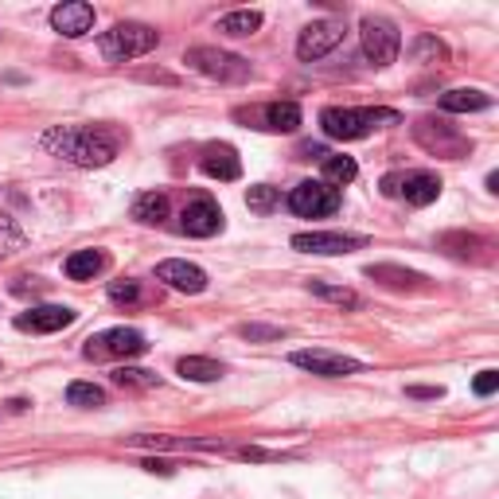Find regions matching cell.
Instances as JSON below:
<instances>
[{
  "instance_id": "33",
  "label": "cell",
  "mask_w": 499,
  "mask_h": 499,
  "mask_svg": "<svg viewBox=\"0 0 499 499\" xmlns=\"http://www.w3.org/2000/svg\"><path fill=\"white\" fill-rule=\"evenodd\" d=\"M141 281H110V301L113 304H141Z\"/></svg>"
},
{
  "instance_id": "26",
  "label": "cell",
  "mask_w": 499,
  "mask_h": 499,
  "mask_svg": "<svg viewBox=\"0 0 499 499\" xmlns=\"http://www.w3.org/2000/svg\"><path fill=\"white\" fill-rule=\"evenodd\" d=\"M356 175H359V165L351 156H332V153L324 156V184L335 187V192H340L344 184L356 180Z\"/></svg>"
},
{
  "instance_id": "23",
  "label": "cell",
  "mask_w": 499,
  "mask_h": 499,
  "mask_svg": "<svg viewBox=\"0 0 499 499\" xmlns=\"http://www.w3.org/2000/svg\"><path fill=\"white\" fill-rule=\"evenodd\" d=\"M133 218L144 227H160L168 218V196L165 192H144L133 199Z\"/></svg>"
},
{
  "instance_id": "11",
  "label": "cell",
  "mask_w": 499,
  "mask_h": 499,
  "mask_svg": "<svg viewBox=\"0 0 499 499\" xmlns=\"http://www.w3.org/2000/svg\"><path fill=\"white\" fill-rule=\"evenodd\" d=\"M363 246H366L363 234H340V230L292 234V250H301V254H351V250H363Z\"/></svg>"
},
{
  "instance_id": "17",
  "label": "cell",
  "mask_w": 499,
  "mask_h": 499,
  "mask_svg": "<svg viewBox=\"0 0 499 499\" xmlns=\"http://www.w3.org/2000/svg\"><path fill=\"white\" fill-rule=\"evenodd\" d=\"M398 196L409 203V207H430V203L441 196V180L433 172H402Z\"/></svg>"
},
{
  "instance_id": "29",
  "label": "cell",
  "mask_w": 499,
  "mask_h": 499,
  "mask_svg": "<svg viewBox=\"0 0 499 499\" xmlns=\"http://www.w3.org/2000/svg\"><path fill=\"white\" fill-rule=\"evenodd\" d=\"M113 383L117 387H133V390H153V387H160V375L141 371V366H117Z\"/></svg>"
},
{
  "instance_id": "27",
  "label": "cell",
  "mask_w": 499,
  "mask_h": 499,
  "mask_svg": "<svg viewBox=\"0 0 499 499\" xmlns=\"http://www.w3.org/2000/svg\"><path fill=\"white\" fill-rule=\"evenodd\" d=\"M308 292L320 301H332V304H340V308H359L363 297L356 289H344V285H328V281H308Z\"/></svg>"
},
{
  "instance_id": "28",
  "label": "cell",
  "mask_w": 499,
  "mask_h": 499,
  "mask_svg": "<svg viewBox=\"0 0 499 499\" xmlns=\"http://www.w3.org/2000/svg\"><path fill=\"white\" fill-rule=\"evenodd\" d=\"M67 402L82 406V409H98V406H106V390L94 387V383H70L67 387Z\"/></svg>"
},
{
  "instance_id": "18",
  "label": "cell",
  "mask_w": 499,
  "mask_h": 499,
  "mask_svg": "<svg viewBox=\"0 0 499 499\" xmlns=\"http://www.w3.org/2000/svg\"><path fill=\"white\" fill-rule=\"evenodd\" d=\"M258 117H261V129H273V133H297L304 122L297 101H270V106L258 110Z\"/></svg>"
},
{
  "instance_id": "12",
  "label": "cell",
  "mask_w": 499,
  "mask_h": 499,
  "mask_svg": "<svg viewBox=\"0 0 499 499\" xmlns=\"http://www.w3.org/2000/svg\"><path fill=\"white\" fill-rule=\"evenodd\" d=\"M75 324V308L67 304H36L27 313L16 316V328L20 332H36V335H48V332H63Z\"/></svg>"
},
{
  "instance_id": "4",
  "label": "cell",
  "mask_w": 499,
  "mask_h": 499,
  "mask_svg": "<svg viewBox=\"0 0 499 499\" xmlns=\"http://www.w3.org/2000/svg\"><path fill=\"white\" fill-rule=\"evenodd\" d=\"M414 141L430 156H441V160H461V156L472 153V141H468L457 125H449L445 117H418V122H414Z\"/></svg>"
},
{
  "instance_id": "15",
  "label": "cell",
  "mask_w": 499,
  "mask_h": 499,
  "mask_svg": "<svg viewBox=\"0 0 499 499\" xmlns=\"http://www.w3.org/2000/svg\"><path fill=\"white\" fill-rule=\"evenodd\" d=\"M156 281H165L175 292H203L207 289V273H203L196 261H180V258H168L156 266Z\"/></svg>"
},
{
  "instance_id": "10",
  "label": "cell",
  "mask_w": 499,
  "mask_h": 499,
  "mask_svg": "<svg viewBox=\"0 0 499 499\" xmlns=\"http://www.w3.org/2000/svg\"><path fill=\"white\" fill-rule=\"evenodd\" d=\"M340 43H344V20H313L297 36V58L301 63H316V58H324Z\"/></svg>"
},
{
  "instance_id": "39",
  "label": "cell",
  "mask_w": 499,
  "mask_h": 499,
  "mask_svg": "<svg viewBox=\"0 0 499 499\" xmlns=\"http://www.w3.org/2000/svg\"><path fill=\"white\" fill-rule=\"evenodd\" d=\"M144 468H149V472H172V464H165V461H144Z\"/></svg>"
},
{
  "instance_id": "37",
  "label": "cell",
  "mask_w": 499,
  "mask_h": 499,
  "mask_svg": "<svg viewBox=\"0 0 499 499\" xmlns=\"http://www.w3.org/2000/svg\"><path fill=\"white\" fill-rule=\"evenodd\" d=\"M398 184H402V172H390V175H383V184H378V187H383L387 199H394V196H398Z\"/></svg>"
},
{
  "instance_id": "22",
  "label": "cell",
  "mask_w": 499,
  "mask_h": 499,
  "mask_svg": "<svg viewBox=\"0 0 499 499\" xmlns=\"http://www.w3.org/2000/svg\"><path fill=\"white\" fill-rule=\"evenodd\" d=\"M441 250L452 258H461V261H468V258L480 261L483 258L480 250H492V242L480 239V234H441Z\"/></svg>"
},
{
  "instance_id": "31",
  "label": "cell",
  "mask_w": 499,
  "mask_h": 499,
  "mask_svg": "<svg viewBox=\"0 0 499 499\" xmlns=\"http://www.w3.org/2000/svg\"><path fill=\"white\" fill-rule=\"evenodd\" d=\"M24 250V230L12 223L8 215H0V261L12 258V254H20Z\"/></svg>"
},
{
  "instance_id": "13",
  "label": "cell",
  "mask_w": 499,
  "mask_h": 499,
  "mask_svg": "<svg viewBox=\"0 0 499 499\" xmlns=\"http://www.w3.org/2000/svg\"><path fill=\"white\" fill-rule=\"evenodd\" d=\"M180 230L192 234V239H211V234H218L223 230V211H218V203L207 196L192 199L180 215Z\"/></svg>"
},
{
  "instance_id": "35",
  "label": "cell",
  "mask_w": 499,
  "mask_h": 499,
  "mask_svg": "<svg viewBox=\"0 0 499 499\" xmlns=\"http://www.w3.org/2000/svg\"><path fill=\"white\" fill-rule=\"evenodd\" d=\"M472 390L480 394V398H488V394L499 390V375H495V371H480V375H476V383H472Z\"/></svg>"
},
{
  "instance_id": "3",
  "label": "cell",
  "mask_w": 499,
  "mask_h": 499,
  "mask_svg": "<svg viewBox=\"0 0 499 499\" xmlns=\"http://www.w3.org/2000/svg\"><path fill=\"white\" fill-rule=\"evenodd\" d=\"M160 43V32L149 24H137V20H122L113 24L110 32L98 36V51L110 58V63H129V58H141L149 55Z\"/></svg>"
},
{
  "instance_id": "19",
  "label": "cell",
  "mask_w": 499,
  "mask_h": 499,
  "mask_svg": "<svg viewBox=\"0 0 499 499\" xmlns=\"http://www.w3.org/2000/svg\"><path fill=\"white\" fill-rule=\"evenodd\" d=\"M110 266V258L101 250H75L67 261H63V273L70 281H94V277Z\"/></svg>"
},
{
  "instance_id": "36",
  "label": "cell",
  "mask_w": 499,
  "mask_h": 499,
  "mask_svg": "<svg viewBox=\"0 0 499 499\" xmlns=\"http://www.w3.org/2000/svg\"><path fill=\"white\" fill-rule=\"evenodd\" d=\"M242 461H281V452H270V449H258V445H246L239 449Z\"/></svg>"
},
{
  "instance_id": "32",
  "label": "cell",
  "mask_w": 499,
  "mask_h": 499,
  "mask_svg": "<svg viewBox=\"0 0 499 499\" xmlns=\"http://www.w3.org/2000/svg\"><path fill=\"white\" fill-rule=\"evenodd\" d=\"M277 187H270V184H258V187H250L246 192V207L250 211H258V215H270L273 207H277Z\"/></svg>"
},
{
  "instance_id": "20",
  "label": "cell",
  "mask_w": 499,
  "mask_h": 499,
  "mask_svg": "<svg viewBox=\"0 0 499 499\" xmlns=\"http://www.w3.org/2000/svg\"><path fill=\"white\" fill-rule=\"evenodd\" d=\"M371 281H378V285H387V289H398V292H406V289H425V277L421 273H414V270H402V266H366L363 270Z\"/></svg>"
},
{
  "instance_id": "2",
  "label": "cell",
  "mask_w": 499,
  "mask_h": 499,
  "mask_svg": "<svg viewBox=\"0 0 499 499\" xmlns=\"http://www.w3.org/2000/svg\"><path fill=\"white\" fill-rule=\"evenodd\" d=\"M390 125H402V113L398 110H387V106H328L320 110V129L324 137L332 141H363L366 133L375 129H390Z\"/></svg>"
},
{
  "instance_id": "7",
  "label": "cell",
  "mask_w": 499,
  "mask_h": 499,
  "mask_svg": "<svg viewBox=\"0 0 499 499\" xmlns=\"http://www.w3.org/2000/svg\"><path fill=\"white\" fill-rule=\"evenodd\" d=\"M344 196L335 192V187H328L324 180H304L289 192V211L301 215V218H328L340 211Z\"/></svg>"
},
{
  "instance_id": "24",
  "label": "cell",
  "mask_w": 499,
  "mask_h": 499,
  "mask_svg": "<svg viewBox=\"0 0 499 499\" xmlns=\"http://www.w3.org/2000/svg\"><path fill=\"white\" fill-rule=\"evenodd\" d=\"M175 371L184 378H192V383H218V378H223V363L203 359V356H184L175 363Z\"/></svg>"
},
{
  "instance_id": "25",
  "label": "cell",
  "mask_w": 499,
  "mask_h": 499,
  "mask_svg": "<svg viewBox=\"0 0 499 499\" xmlns=\"http://www.w3.org/2000/svg\"><path fill=\"white\" fill-rule=\"evenodd\" d=\"M258 27H261V12H258V8H239V12H227V16L218 20V32H223V36H234V39L254 36Z\"/></svg>"
},
{
  "instance_id": "21",
  "label": "cell",
  "mask_w": 499,
  "mask_h": 499,
  "mask_svg": "<svg viewBox=\"0 0 499 499\" xmlns=\"http://www.w3.org/2000/svg\"><path fill=\"white\" fill-rule=\"evenodd\" d=\"M492 106V94L472 90V86H457V90H445L441 94V110L445 113H480Z\"/></svg>"
},
{
  "instance_id": "30",
  "label": "cell",
  "mask_w": 499,
  "mask_h": 499,
  "mask_svg": "<svg viewBox=\"0 0 499 499\" xmlns=\"http://www.w3.org/2000/svg\"><path fill=\"white\" fill-rule=\"evenodd\" d=\"M409 51H414L418 63H445V58H449V48L437 36H418Z\"/></svg>"
},
{
  "instance_id": "14",
  "label": "cell",
  "mask_w": 499,
  "mask_h": 499,
  "mask_svg": "<svg viewBox=\"0 0 499 499\" xmlns=\"http://www.w3.org/2000/svg\"><path fill=\"white\" fill-rule=\"evenodd\" d=\"M51 27L67 39H82L94 27V8L86 0H63L51 8Z\"/></svg>"
},
{
  "instance_id": "5",
  "label": "cell",
  "mask_w": 499,
  "mask_h": 499,
  "mask_svg": "<svg viewBox=\"0 0 499 499\" xmlns=\"http://www.w3.org/2000/svg\"><path fill=\"white\" fill-rule=\"evenodd\" d=\"M184 63L192 70H199V75L218 79V82H246L250 75H254L250 58L234 55V51H223V48H187Z\"/></svg>"
},
{
  "instance_id": "1",
  "label": "cell",
  "mask_w": 499,
  "mask_h": 499,
  "mask_svg": "<svg viewBox=\"0 0 499 499\" xmlns=\"http://www.w3.org/2000/svg\"><path fill=\"white\" fill-rule=\"evenodd\" d=\"M117 133L106 125H55L43 133V149L79 168H106L117 156Z\"/></svg>"
},
{
  "instance_id": "9",
  "label": "cell",
  "mask_w": 499,
  "mask_h": 499,
  "mask_svg": "<svg viewBox=\"0 0 499 499\" xmlns=\"http://www.w3.org/2000/svg\"><path fill=\"white\" fill-rule=\"evenodd\" d=\"M292 366L301 371H313L320 378H347V375H359L363 363L351 359V356H340V351H328V347H304V351H292L289 356Z\"/></svg>"
},
{
  "instance_id": "16",
  "label": "cell",
  "mask_w": 499,
  "mask_h": 499,
  "mask_svg": "<svg viewBox=\"0 0 499 499\" xmlns=\"http://www.w3.org/2000/svg\"><path fill=\"white\" fill-rule=\"evenodd\" d=\"M199 168L207 172L211 180L230 184V180H239V175H242V160H239V153H234L230 144H207V149H203Z\"/></svg>"
},
{
  "instance_id": "8",
  "label": "cell",
  "mask_w": 499,
  "mask_h": 499,
  "mask_svg": "<svg viewBox=\"0 0 499 499\" xmlns=\"http://www.w3.org/2000/svg\"><path fill=\"white\" fill-rule=\"evenodd\" d=\"M149 351V344H144V335L137 328H110L94 335V340H86L82 356L86 359H137Z\"/></svg>"
},
{
  "instance_id": "6",
  "label": "cell",
  "mask_w": 499,
  "mask_h": 499,
  "mask_svg": "<svg viewBox=\"0 0 499 499\" xmlns=\"http://www.w3.org/2000/svg\"><path fill=\"white\" fill-rule=\"evenodd\" d=\"M359 43H363V55L371 67H390L402 51V36L398 27L383 16H363L359 24Z\"/></svg>"
},
{
  "instance_id": "38",
  "label": "cell",
  "mask_w": 499,
  "mask_h": 499,
  "mask_svg": "<svg viewBox=\"0 0 499 499\" xmlns=\"http://www.w3.org/2000/svg\"><path fill=\"white\" fill-rule=\"evenodd\" d=\"M406 394H409V398H441L445 390L441 387H409Z\"/></svg>"
},
{
  "instance_id": "34",
  "label": "cell",
  "mask_w": 499,
  "mask_h": 499,
  "mask_svg": "<svg viewBox=\"0 0 499 499\" xmlns=\"http://www.w3.org/2000/svg\"><path fill=\"white\" fill-rule=\"evenodd\" d=\"M239 335H246V340H254V344H270V340H281L285 328H273V324H242Z\"/></svg>"
}]
</instances>
